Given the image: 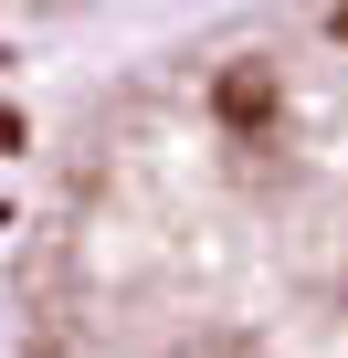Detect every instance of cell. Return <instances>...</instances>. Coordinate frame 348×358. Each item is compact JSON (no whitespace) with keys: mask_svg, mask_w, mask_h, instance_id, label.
<instances>
[{"mask_svg":"<svg viewBox=\"0 0 348 358\" xmlns=\"http://www.w3.org/2000/svg\"><path fill=\"white\" fill-rule=\"evenodd\" d=\"M22 32H32L22 11H0V137H11V74H22Z\"/></svg>","mask_w":348,"mask_h":358,"instance_id":"obj_2","label":"cell"},{"mask_svg":"<svg viewBox=\"0 0 348 358\" xmlns=\"http://www.w3.org/2000/svg\"><path fill=\"white\" fill-rule=\"evenodd\" d=\"M0 358H348V0L32 11Z\"/></svg>","mask_w":348,"mask_h":358,"instance_id":"obj_1","label":"cell"}]
</instances>
